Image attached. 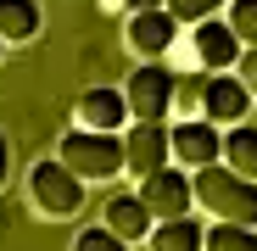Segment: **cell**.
<instances>
[{
	"mask_svg": "<svg viewBox=\"0 0 257 251\" xmlns=\"http://www.w3.org/2000/svg\"><path fill=\"white\" fill-rule=\"evenodd\" d=\"M196 212L212 223H251L257 229V179L235 173L229 162H212L196 173Z\"/></svg>",
	"mask_w": 257,
	"mask_h": 251,
	"instance_id": "cell-1",
	"label": "cell"
},
{
	"mask_svg": "<svg viewBox=\"0 0 257 251\" xmlns=\"http://www.w3.org/2000/svg\"><path fill=\"white\" fill-rule=\"evenodd\" d=\"M56 156L73 167L84 184H112L117 173H128V145L123 134H101V129H73L56 140Z\"/></svg>",
	"mask_w": 257,
	"mask_h": 251,
	"instance_id": "cell-2",
	"label": "cell"
},
{
	"mask_svg": "<svg viewBox=\"0 0 257 251\" xmlns=\"http://www.w3.org/2000/svg\"><path fill=\"white\" fill-rule=\"evenodd\" d=\"M23 190H28L34 218H45V223H67V218L84 212V179L73 173L62 156H39V162L28 167Z\"/></svg>",
	"mask_w": 257,
	"mask_h": 251,
	"instance_id": "cell-3",
	"label": "cell"
},
{
	"mask_svg": "<svg viewBox=\"0 0 257 251\" xmlns=\"http://www.w3.org/2000/svg\"><path fill=\"white\" fill-rule=\"evenodd\" d=\"M240 34L229 28V17H207V23H190L185 39H179V73H235L240 67Z\"/></svg>",
	"mask_w": 257,
	"mask_h": 251,
	"instance_id": "cell-4",
	"label": "cell"
},
{
	"mask_svg": "<svg viewBox=\"0 0 257 251\" xmlns=\"http://www.w3.org/2000/svg\"><path fill=\"white\" fill-rule=\"evenodd\" d=\"M174 90H179V73L168 62H140L123 78V95H128L135 123H174Z\"/></svg>",
	"mask_w": 257,
	"mask_h": 251,
	"instance_id": "cell-5",
	"label": "cell"
},
{
	"mask_svg": "<svg viewBox=\"0 0 257 251\" xmlns=\"http://www.w3.org/2000/svg\"><path fill=\"white\" fill-rule=\"evenodd\" d=\"M179 39H185V23L168 12V6H162V12H128V17H123V45H128V56H140V62L174 56Z\"/></svg>",
	"mask_w": 257,
	"mask_h": 251,
	"instance_id": "cell-6",
	"label": "cell"
},
{
	"mask_svg": "<svg viewBox=\"0 0 257 251\" xmlns=\"http://www.w3.org/2000/svg\"><path fill=\"white\" fill-rule=\"evenodd\" d=\"M140 195H146V206H151L157 223L185 218V212H196V173L179 167V162H168V167H157L151 179H140Z\"/></svg>",
	"mask_w": 257,
	"mask_h": 251,
	"instance_id": "cell-7",
	"label": "cell"
},
{
	"mask_svg": "<svg viewBox=\"0 0 257 251\" xmlns=\"http://www.w3.org/2000/svg\"><path fill=\"white\" fill-rule=\"evenodd\" d=\"M73 123L78 129H101V134H123L128 123H135L123 84H90V90L73 101Z\"/></svg>",
	"mask_w": 257,
	"mask_h": 251,
	"instance_id": "cell-8",
	"label": "cell"
},
{
	"mask_svg": "<svg viewBox=\"0 0 257 251\" xmlns=\"http://www.w3.org/2000/svg\"><path fill=\"white\" fill-rule=\"evenodd\" d=\"M123 145H128V179H151L157 167L174 162V123H128L123 129Z\"/></svg>",
	"mask_w": 257,
	"mask_h": 251,
	"instance_id": "cell-9",
	"label": "cell"
},
{
	"mask_svg": "<svg viewBox=\"0 0 257 251\" xmlns=\"http://www.w3.org/2000/svg\"><path fill=\"white\" fill-rule=\"evenodd\" d=\"M174 162L190 167V173L224 162V129H218L212 117H185V123H174Z\"/></svg>",
	"mask_w": 257,
	"mask_h": 251,
	"instance_id": "cell-10",
	"label": "cell"
},
{
	"mask_svg": "<svg viewBox=\"0 0 257 251\" xmlns=\"http://www.w3.org/2000/svg\"><path fill=\"white\" fill-rule=\"evenodd\" d=\"M101 223H106L112 234H123L128 245H146V240H151V229H157V218H151V206H146V195H140V190H117V195H106Z\"/></svg>",
	"mask_w": 257,
	"mask_h": 251,
	"instance_id": "cell-11",
	"label": "cell"
},
{
	"mask_svg": "<svg viewBox=\"0 0 257 251\" xmlns=\"http://www.w3.org/2000/svg\"><path fill=\"white\" fill-rule=\"evenodd\" d=\"M251 101H257V95L240 84V73H212V84H207V117L218 123V129H235V123H246Z\"/></svg>",
	"mask_w": 257,
	"mask_h": 251,
	"instance_id": "cell-12",
	"label": "cell"
},
{
	"mask_svg": "<svg viewBox=\"0 0 257 251\" xmlns=\"http://www.w3.org/2000/svg\"><path fill=\"white\" fill-rule=\"evenodd\" d=\"M39 28H45L39 0H0V39L6 45H28V39H39Z\"/></svg>",
	"mask_w": 257,
	"mask_h": 251,
	"instance_id": "cell-13",
	"label": "cell"
},
{
	"mask_svg": "<svg viewBox=\"0 0 257 251\" xmlns=\"http://www.w3.org/2000/svg\"><path fill=\"white\" fill-rule=\"evenodd\" d=\"M146 251H207V223L190 218V212H185V218H168V223L151 229Z\"/></svg>",
	"mask_w": 257,
	"mask_h": 251,
	"instance_id": "cell-14",
	"label": "cell"
},
{
	"mask_svg": "<svg viewBox=\"0 0 257 251\" xmlns=\"http://www.w3.org/2000/svg\"><path fill=\"white\" fill-rule=\"evenodd\" d=\"M224 162L235 167V173L257 179V123H235V129H224Z\"/></svg>",
	"mask_w": 257,
	"mask_h": 251,
	"instance_id": "cell-15",
	"label": "cell"
},
{
	"mask_svg": "<svg viewBox=\"0 0 257 251\" xmlns=\"http://www.w3.org/2000/svg\"><path fill=\"white\" fill-rule=\"evenodd\" d=\"M207 84H212V73H179V90H174V123H185V117H207Z\"/></svg>",
	"mask_w": 257,
	"mask_h": 251,
	"instance_id": "cell-16",
	"label": "cell"
},
{
	"mask_svg": "<svg viewBox=\"0 0 257 251\" xmlns=\"http://www.w3.org/2000/svg\"><path fill=\"white\" fill-rule=\"evenodd\" d=\"M207 251H257L251 223H207Z\"/></svg>",
	"mask_w": 257,
	"mask_h": 251,
	"instance_id": "cell-17",
	"label": "cell"
},
{
	"mask_svg": "<svg viewBox=\"0 0 257 251\" xmlns=\"http://www.w3.org/2000/svg\"><path fill=\"white\" fill-rule=\"evenodd\" d=\"M73 251H135L123 234H112L106 223H90V229H78L73 234Z\"/></svg>",
	"mask_w": 257,
	"mask_h": 251,
	"instance_id": "cell-18",
	"label": "cell"
},
{
	"mask_svg": "<svg viewBox=\"0 0 257 251\" xmlns=\"http://www.w3.org/2000/svg\"><path fill=\"white\" fill-rule=\"evenodd\" d=\"M168 12H174V17L190 28V23H207V17L229 12V0H168Z\"/></svg>",
	"mask_w": 257,
	"mask_h": 251,
	"instance_id": "cell-19",
	"label": "cell"
},
{
	"mask_svg": "<svg viewBox=\"0 0 257 251\" xmlns=\"http://www.w3.org/2000/svg\"><path fill=\"white\" fill-rule=\"evenodd\" d=\"M229 28L240 34V45H257V0H229Z\"/></svg>",
	"mask_w": 257,
	"mask_h": 251,
	"instance_id": "cell-20",
	"label": "cell"
},
{
	"mask_svg": "<svg viewBox=\"0 0 257 251\" xmlns=\"http://www.w3.org/2000/svg\"><path fill=\"white\" fill-rule=\"evenodd\" d=\"M235 73H240V84H246V90L257 95V45H246V51H240V67H235Z\"/></svg>",
	"mask_w": 257,
	"mask_h": 251,
	"instance_id": "cell-21",
	"label": "cell"
},
{
	"mask_svg": "<svg viewBox=\"0 0 257 251\" xmlns=\"http://www.w3.org/2000/svg\"><path fill=\"white\" fill-rule=\"evenodd\" d=\"M101 6H112V12H123V17H128V12H162L168 0H101Z\"/></svg>",
	"mask_w": 257,
	"mask_h": 251,
	"instance_id": "cell-22",
	"label": "cell"
},
{
	"mask_svg": "<svg viewBox=\"0 0 257 251\" xmlns=\"http://www.w3.org/2000/svg\"><path fill=\"white\" fill-rule=\"evenodd\" d=\"M6 173H12V140L0 134V190H6Z\"/></svg>",
	"mask_w": 257,
	"mask_h": 251,
	"instance_id": "cell-23",
	"label": "cell"
},
{
	"mask_svg": "<svg viewBox=\"0 0 257 251\" xmlns=\"http://www.w3.org/2000/svg\"><path fill=\"white\" fill-rule=\"evenodd\" d=\"M0 234H6V206H0Z\"/></svg>",
	"mask_w": 257,
	"mask_h": 251,
	"instance_id": "cell-24",
	"label": "cell"
},
{
	"mask_svg": "<svg viewBox=\"0 0 257 251\" xmlns=\"http://www.w3.org/2000/svg\"><path fill=\"white\" fill-rule=\"evenodd\" d=\"M0 62H6V39H0Z\"/></svg>",
	"mask_w": 257,
	"mask_h": 251,
	"instance_id": "cell-25",
	"label": "cell"
}]
</instances>
